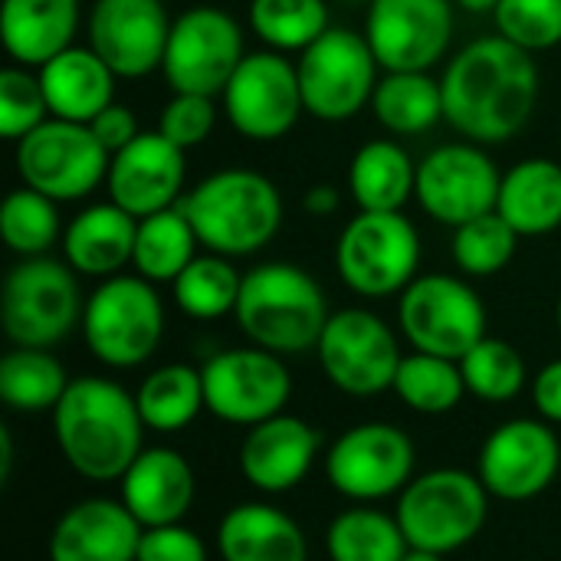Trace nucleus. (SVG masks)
I'll list each match as a JSON object with an SVG mask.
<instances>
[{
	"label": "nucleus",
	"mask_w": 561,
	"mask_h": 561,
	"mask_svg": "<svg viewBox=\"0 0 561 561\" xmlns=\"http://www.w3.org/2000/svg\"><path fill=\"white\" fill-rule=\"evenodd\" d=\"M500 184L503 174L486 148L460 138L421 158L414 197L431 220L454 230L483 214H493L500 204Z\"/></svg>",
	"instance_id": "f3484780"
},
{
	"label": "nucleus",
	"mask_w": 561,
	"mask_h": 561,
	"mask_svg": "<svg viewBox=\"0 0 561 561\" xmlns=\"http://www.w3.org/2000/svg\"><path fill=\"white\" fill-rule=\"evenodd\" d=\"M16 174L26 187L53 197L56 204L85 201L108 178L112 154L82 122L46 118L16 141Z\"/></svg>",
	"instance_id": "9d476101"
},
{
	"label": "nucleus",
	"mask_w": 561,
	"mask_h": 561,
	"mask_svg": "<svg viewBox=\"0 0 561 561\" xmlns=\"http://www.w3.org/2000/svg\"><path fill=\"white\" fill-rule=\"evenodd\" d=\"M233 316L250 345L286 358L312 352L332 312L322 286L302 266L276 260L243 273Z\"/></svg>",
	"instance_id": "20e7f679"
},
{
	"label": "nucleus",
	"mask_w": 561,
	"mask_h": 561,
	"mask_svg": "<svg viewBox=\"0 0 561 561\" xmlns=\"http://www.w3.org/2000/svg\"><path fill=\"white\" fill-rule=\"evenodd\" d=\"M401 561H444V556H434V552H421V549H408V556Z\"/></svg>",
	"instance_id": "603ef678"
},
{
	"label": "nucleus",
	"mask_w": 561,
	"mask_h": 561,
	"mask_svg": "<svg viewBox=\"0 0 561 561\" xmlns=\"http://www.w3.org/2000/svg\"><path fill=\"white\" fill-rule=\"evenodd\" d=\"M556 325H559V335H561V299H559V309H556Z\"/></svg>",
	"instance_id": "864d4df0"
},
{
	"label": "nucleus",
	"mask_w": 561,
	"mask_h": 561,
	"mask_svg": "<svg viewBox=\"0 0 561 561\" xmlns=\"http://www.w3.org/2000/svg\"><path fill=\"white\" fill-rule=\"evenodd\" d=\"M306 115L319 122H348L365 105L381 79V62L371 53L365 33L329 26L309 49L296 56Z\"/></svg>",
	"instance_id": "1a4fd4ad"
},
{
	"label": "nucleus",
	"mask_w": 561,
	"mask_h": 561,
	"mask_svg": "<svg viewBox=\"0 0 561 561\" xmlns=\"http://www.w3.org/2000/svg\"><path fill=\"white\" fill-rule=\"evenodd\" d=\"M519 240L523 237L500 217V210H493V214H483L470 224L454 227L450 253H454V263L463 276L486 279V276L503 273L513 263Z\"/></svg>",
	"instance_id": "a19ab883"
},
{
	"label": "nucleus",
	"mask_w": 561,
	"mask_h": 561,
	"mask_svg": "<svg viewBox=\"0 0 561 561\" xmlns=\"http://www.w3.org/2000/svg\"><path fill=\"white\" fill-rule=\"evenodd\" d=\"M197 480L184 454L174 447H148L118 480V500L141 523V529L174 526L194 506Z\"/></svg>",
	"instance_id": "b1692460"
},
{
	"label": "nucleus",
	"mask_w": 561,
	"mask_h": 561,
	"mask_svg": "<svg viewBox=\"0 0 561 561\" xmlns=\"http://www.w3.org/2000/svg\"><path fill=\"white\" fill-rule=\"evenodd\" d=\"M561 470V444L542 417H516L490 431L480 447L477 477L493 500L529 503L542 496Z\"/></svg>",
	"instance_id": "a211bd4d"
},
{
	"label": "nucleus",
	"mask_w": 561,
	"mask_h": 561,
	"mask_svg": "<svg viewBox=\"0 0 561 561\" xmlns=\"http://www.w3.org/2000/svg\"><path fill=\"white\" fill-rule=\"evenodd\" d=\"M444 122L473 145L513 141L536 115L539 66L533 53L500 33L480 36L450 56L444 76Z\"/></svg>",
	"instance_id": "f257e3e1"
},
{
	"label": "nucleus",
	"mask_w": 561,
	"mask_h": 561,
	"mask_svg": "<svg viewBox=\"0 0 561 561\" xmlns=\"http://www.w3.org/2000/svg\"><path fill=\"white\" fill-rule=\"evenodd\" d=\"M460 371L467 381V394L486 404H506L519 398L529 385V368L519 348L493 335L477 342L460 358Z\"/></svg>",
	"instance_id": "ea45409f"
},
{
	"label": "nucleus",
	"mask_w": 561,
	"mask_h": 561,
	"mask_svg": "<svg viewBox=\"0 0 561 561\" xmlns=\"http://www.w3.org/2000/svg\"><path fill=\"white\" fill-rule=\"evenodd\" d=\"M342 3H371V0H342Z\"/></svg>",
	"instance_id": "5fc2aeb1"
},
{
	"label": "nucleus",
	"mask_w": 561,
	"mask_h": 561,
	"mask_svg": "<svg viewBox=\"0 0 561 561\" xmlns=\"http://www.w3.org/2000/svg\"><path fill=\"white\" fill-rule=\"evenodd\" d=\"M490 500L477 473L457 467L427 470L404 486L394 519L411 549L447 559L483 533Z\"/></svg>",
	"instance_id": "423d86ee"
},
{
	"label": "nucleus",
	"mask_w": 561,
	"mask_h": 561,
	"mask_svg": "<svg viewBox=\"0 0 561 561\" xmlns=\"http://www.w3.org/2000/svg\"><path fill=\"white\" fill-rule=\"evenodd\" d=\"M135 561H207V546L184 523L154 526V529L141 533L138 559Z\"/></svg>",
	"instance_id": "a18cd8bd"
},
{
	"label": "nucleus",
	"mask_w": 561,
	"mask_h": 561,
	"mask_svg": "<svg viewBox=\"0 0 561 561\" xmlns=\"http://www.w3.org/2000/svg\"><path fill=\"white\" fill-rule=\"evenodd\" d=\"M197 247H201V240L181 207L158 210V214L138 220L131 266L148 283L171 286L187 270V263L197 256Z\"/></svg>",
	"instance_id": "72a5a7b5"
},
{
	"label": "nucleus",
	"mask_w": 561,
	"mask_h": 561,
	"mask_svg": "<svg viewBox=\"0 0 561 561\" xmlns=\"http://www.w3.org/2000/svg\"><path fill=\"white\" fill-rule=\"evenodd\" d=\"M371 112L391 138H414L444 122V85L431 72H381Z\"/></svg>",
	"instance_id": "7c9ffc66"
},
{
	"label": "nucleus",
	"mask_w": 561,
	"mask_h": 561,
	"mask_svg": "<svg viewBox=\"0 0 561 561\" xmlns=\"http://www.w3.org/2000/svg\"><path fill=\"white\" fill-rule=\"evenodd\" d=\"M49 115V102L36 69L26 66H3L0 69V135L7 141H20Z\"/></svg>",
	"instance_id": "37998d69"
},
{
	"label": "nucleus",
	"mask_w": 561,
	"mask_h": 561,
	"mask_svg": "<svg viewBox=\"0 0 561 561\" xmlns=\"http://www.w3.org/2000/svg\"><path fill=\"white\" fill-rule=\"evenodd\" d=\"M417 187V161L394 138L365 141L348 164V194L358 210H401Z\"/></svg>",
	"instance_id": "c756f323"
},
{
	"label": "nucleus",
	"mask_w": 561,
	"mask_h": 561,
	"mask_svg": "<svg viewBox=\"0 0 561 561\" xmlns=\"http://www.w3.org/2000/svg\"><path fill=\"white\" fill-rule=\"evenodd\" d=\"M220 561H309L299 523L270 503H240L217 526Z\"/></svg>",
	"instance_id": "bb28decb"
},
{
	"label": "nucleus",
	"mask_w": 561,
	"mask_h": 561,
	"mask_svg": "<svg viewBox=\"0 0 561 561\" xmlns=\"http://www.w3.org/2000/svg\"><path fill=\"white\" fill-rule=\"evenodd\" d=\"M62 362L49 348H20L13 345L0 358V401L16 414L56 411L69 388Z\"/></svg>",
	"instance_id": "473e14b6"
},
{
	"label": "nucleus",
	"mask_w": 561,
	"mask_h": 561,
	"mask_svg": "<svg viewBox=\"0 0 561 561\" xmlns=\"http://www.w3.org/2000/svg\"><path fill=\"white\" fill-rule=\"evenodd\" d=\"M414 440L385 421L348 427L325 454L329 486L352 503H381L401 496L414 480Z\"/></svg>",
	"instance_id": "2eb2a0df"
},
{
	"label": "nucleus",
	"mask_w": 561,
	"mask_h": 561,
	"mask_svg": "<svg viewBox=\"0 0 561 561\" xmlns=\"http://www.w3.org/2000/svg\"><path fill=\"white\" fill-rule=\"evenodd\" d=\"M135 233L138 220L122 210L118 204H92L79 210L62 233V260L79 273L92 279L118 276L125 266H131L135 256Z\"/></svg>",
	"instance_id": "393cba45"
},
{
	"label": "nucleus",
	"mask_w": 561,
	"mask_h": 561,
	"mask_svg": "<svg viewBox=\"0 0 561 561\" xmlns=\"http://www.w3.org/2000/svg\"><path fill=\"white\" fill-rule=\"evenodd\" d=\"M79 329L99 365L115 371L145 365L164 339V302L158 286L138 273L102 279L85 296Z\"/></svg>",
	"instance_id": "39448f33"
},
{
	"label": "nucleus",
	"mask_w": 561,
	"mask_h": 561,
	"mask_svg": "<svg viewBox=\"0 0 561 561\" xmlns=\"http://www.w3.org/2000/svg\"><path fill=\"white\" fill-rule=\"evenodd\" d=\"M533 404L546 424H561V358L539 368V375L529 381Z\"/></svg>",
	"instance_id": "de8ad7c7"
},
{
	"label": "nucleus",
	"mask_w": 561,
	"mask_h": 561,
	"mask_svg": "<svg viewBox=\"0 0 561 561\" xmlns=\"http://www.w3.org/2000/svg\"><path fill=\"white\" fill-rule=\"evenodd\" d=\"M316 355L329 385L348 398H375L391 391L404 358L394 329L378 312L362 306L329 316Z\"/></svg>",
	"instance_id": "f8f14e48"
},
{
	"label": "nucleus",
	"mask_w": 561,
	"mask_h": 561,
	"mask_svg": "<svg viewBox=\"0 0 561 561\" xmlns=\"http://www.w3.org/2000/svg\"><path fill=\"white\" fill-rule=\"evenodd\" d=\"M398 325L414 352L460 362L486 339V306L467 279L424 273L398 296Z\"/></svg>",
	"instance_id": "9b49d317"
},
{
	"label": "nucleus",
	"mask_w": 561,
	"mask_h": 561,
	"mask_svg": "<svg viewBox=\"0 0 561 561\" xmlns=\"http://www.w3.org/2000/svg\"><path fill=\"white\" fill-rule=\"evenodd\" d=\"M391 391L408 411L424 417H440L460 408V401L467 398V381L460 362L427 352H411L401 358Z\"/></svg>",
	"instance_id": "e433bc0d"
},
{
	"label": "nucleus",
	"mask_w": 561,
	"mask_h": 561,
	"mask_svg": "<svg viewBox=\"0 0 561 561\" xmlns=\"http://www.w3.org/2000/svg\"><path fill=\"white\" fill-rule=\"evenodd\" d=\"M496 33L526 53L561 46V0H500Z\"/></svg>",
	"instance_id": "79ce46f5"
},
{
	"label": "nucleus",
	"mask_w": 561,
	"mask_h": 561,
	"mask_svg": "<svg viewBox=\"0 0 561 561\" xmlns=\"http://www.w3.org/2000/svg\"><path fill=\"white\" fill-rule=\"evenodd\" d=\"M164 3H168V0H164Z\"/></svg>",
	"instance_id": "4d7b16f0"
},
{
	"label": "nucleus",
	"mask_w": 561,
	"mask_h": 561,
	"mask_svg": "<svg viewBox=\"0 0 561 561\" xmlns=\"http://www.w3.org/2000/svg\"><path fill=\"white\" fill-rule=\"evenodd\" d=\"M79 3H95V0H79Z\"/></svg>",
	"instance_id": "6e6d98bb"
},
{
	"label": "nucleus",
	"mask_w": 561,
	"mask_h": 561,
	"mask_svg": "<svg viewBox=\"0 0 561 561\" xmlns=\"http://www.w3.org/2000/svg\"><path fill=\"white\" fill-rule=\"evenodd\" d=\"M141 523L122 500H82L49 533V561H135Z\"/></svg>",
	"instance_id": "5701e85b"
},
{
	"label": "nucleus",
	"mask_w": 561,
	"mask_h": 561,
	"mask_svg": "<svg viewBox=\"0 0 561 561\" xmlns=\"http://www.w3.org/2000/svg\"><path fill=\"white\" fill-rule=\"evenodd\" d=\"M247 23L266 49L286 56H299L332 26L325 0H250Z\"/></svg>",
	"instance_id": "4c0bfd02"
},
{
	"label": "nucleus",
	"mask_w": 561,
	"mask_h": 561,
	"mask_svg": "<svg viewBox=\"0 0 561 561\" xmlns=\"http://www.w3.org/2000/svg\"><path fill=\"white\" fill-rule=\"evenodd\" d=\"M220 112L247 141L286 138L306 115L296 62L276 49L247 53L220 92Z\"/></svg>",
	"instance_id": "ddd939ff"
},
{
	"label": "nucleus",
	"mask_w": 561,
	"mask_h": 561,
	"mask_svg": "<svg viewBox=\"0 0 561 561\" xmlns=\"http://www.w3.org/2000/svg\"><path fill=\"white\" fill-rule=\"evenodd\" d=\"M178 207L201 247L230 260L260 253L283 227V194L253 168H224L201 178Z\"/></svg>",
	"instance_id": "7ed1b4c3"
},
{
	"label": "nucleus",
	"mask_w": 561,
	"mask_h": 561,
	"mask_svg": "<svg viewBox=\"0 0 561 561\" xmlns=\"http://www.w3.org/2000/svg\"><path fill=\"white\" fill-rule=\"evenodd\" d=\"M454 3L467 13H496L500 7V0H454Z\"/></svg>",
	"instance_id": "3c124183"
},
{
	"label": "nucleus",
	"mask_w": 561,
	"mask_h": 561,
	"mask_svg": "<svg viewBox=\"0 0 561 561\" xmlns=\"http://www.w3.org/2000/svg\"><path fill=\"white\" fill-rule=\"evenodd\" d=\"M243 273L233 266L230 256L220 253H197L187 270L171 283L174 306L197 322H217L233 316L240 299Z\"/></svg>",
	"instance_id": "c9c22d12"
},
{
	"label": "nucleus",
	"mask_w": 561,
	"mask_h": 561,
	"mask_svg": "<svg viewBox=\"0 0 561 561\" xmlns=\"http://www.w3.org/2000/svg\"><path fill=\"white\" fill-rule=\"evenodd\" d=\"M49 115L66 122L89 125L102 108L115 102V72L105 66V59L92 46H69L59 56H53L46 66L36 69Z\"/></svg>",
	"instance_id": "cd10ccee"
},
{
	"label": "nucleus",
	"mask_w": 561,
	"mask_h": 561,
	"mask_svg": "<svg viewBox=\"0 0 561 561\" xmlns=\"http://www.w3.org/2000/svg\"><path fill=\"white\" fill-rule=\"evenodd\" d=\"M187 184L184 148L168 141L158 128L141 131L131 145L112 154L108 161V201L128 210L135 220L181 204Z\"/></svg>",
	"instance_id": "412c9836"
},
{
	"label": "nucleus",
	"mask_w": 561,
	"mask_h": 561,
	"mask_svg": "<svg viewBox=\"0 0 561 561\" xmlns=\"http://www.w3.org/2000/svg\"><path fill=\"white\" fill-rule=\"evenodd\" d=\"M217 99L214 95H194V92H174L168 105L158 115V131L174 141L178 148L191 151L204 145L217 128Z\"/></svg>",
	"instance_id": "c03bdc74"
},
{
	"label": "nucleus",
	"mask_w": 561,
	"mask_h": 561,
	"mask_svg": "<svg viewBox=\"0 0 561 561\" xmlns=\"http://www.w3.org/2000/svg\"><path fill=\"white\" fill-rule=\"evenodd\" d=\"M82 309L79 273L53 256L20 260L0 289V325L10 345L20 348L59 345L82 322Z\"/></svg>",
	"instance_id": "0eeeda50"
},
{
	"label": "nucleus",
	"mask_w": 561,
	"mask_h": 561,
	"mask_svg": "<svg viewBox=\"0 0 561 561\" xmlns=\"http://www.w3.org/2000/svg\"><path fill=\"white\" fill-rule=\"evenodd\" d=\"M243 56H247L243 30L227 10L191 7L171 23L161 72L171 92L220 99Z\"/></svg>",
	"instance_id": "dca6fc26"
},
{
	"label": "nucleus",
	"mask_w": 561,
	"mask_h": 561,
	"mask_svg": "<svg viewBox=\"0 0 561 561\" xmlns=\"http://www.w3.org/2000/svg\"><path fill=\"white\" fill-rule=\"evenodd\" d=\"M421 266L417 227L401 210H358L335 243V270L362 299L401 296Z\"/></svg>",
	"instance_id": "6e6552de"
},
{
	"label": "nucleus",
	"mask_w": 561,
	"mask_h": 561,
	"mask_svg": "<svg viewBox=\"0 0 561 561\" xmlns=\"http://www.w3.org/2000/svg\"><path fill=\"white\" fill-rule=\"evenodd\" d=\"M342 207V191L335 184H312L306 194H302V210L312 214V217H332L335 210Z\"/></svg>",
	"instance_id": "09e8293b"
},
{
	"label": "nucleus",
	"mask_w": 561,
	"mask_h": 561,
	"mask_svg": "<svg viewBox=\"0 0 561 561\" xmlns=\"http://www.w3.org/2000/svg\"><path fill=\"white\" fill-rule=\"evenodd\" d=\"M89 128H92V135L102 141V148H105L108 154L122 151L125 145H131V141L141 135L135 112H131L128 105H122V102H112L108 108H102V112L89 122Z\"/></svg>",
	"instance_id": "49530a36"
},
{
	"label": "nucleus",
	"mask_w": 561,
	"mask_h": 561,
	"mask_svg": "<svg viewBox=\"0 0 561 561\" xmlns=\"http://www.w3.org/2000/svg\"><path fill=\"white\" fill-rule=\"evenodd\" d=\"M145 431L135 394L102 375L72 378L53 411V434L66 467L92 483H118L145 450Z\"/></svg>",
	"instance_id": "f03ea898"
},
{
	"label": "nucleus",
	"mask_w": 561,
	"mask_h": 561,
	"mask_svg": "<svg viewBox=\"0 0 561 561\" xmlns=\"http://www.w3.org/2000/svg\"><path fill=\"white\" fill-rule=\"evenodd\" d=\"M319 444V431L309 421L283 411L256 427H247L237 463L253 490L283 496L309 477Z\"/></svg>",
	"instance_id": "4be33fe9"
},
{
	"label": "nucleus",
	"mask_w": 561,
	"mask_h": 561,
	"mask_svg": "<svg viewBox=\"0 0 561 561\" xmlns=\"http://www.w3.org/2000/svg\"><path fill=\"white\" fill-rule=\"evenodd\" d=\"M408 549L398 519L368 503L339 513L325 529L329 561H401Z\"/></svg>",
	"instance_id": "f704fd0d"
},
{
	"label": "nucleus",
	"mask_w": 561,
	"mask_h": 561,
	"mask_svg": "<svg viewBox=\"0 0 561 561\" xmlns=\"http://www.w3.org/2000/svg\"><path fill=\"white\" fill-rule=\"evenodd\" d=\"M207 411L233 427H256L286 411L293 375L283 355L260 345L224 348L201 365Z\"/></svg>",
	"instance_id": "4468645a"
},
{
	"label": "nucleus",
	"mask_w": 561,
	"mask_h": 561,
	"mask_svg": "<svg viewBox=\"0 0 561 561\" xmlns=\"http://www.w3.org/2000/svg\"><path fill=\"white\" fill-rule=\"evenodd\" d=\"M365 39L385 72H431L454 39V0H371Z\"/></svg>",
	"instance_id": "6ab92c4d"
},
{
	"label": "nucleus",
	"mask_w": 561,
	"mask_h": 561,
	"mask_svg": "<svg viewBox=\"0 0 561 561\" xmlns=\"http://www.w3.org/2000/svg\"><path fill=\"white\" fill-rule=\"evenodd\" d=\"M138 414L148 431L158 434H174L184 431L197 421L201 411H207V394H204V375L201 368L171 362L145 375V381L135 391Z\"/></svg>",
	"instance_id": "2f4dec72"
},
{
	"label": "nucleus",
	"mask_w": 561,
	"mask_h": 561,
	"mask_svg": "<svg viewBox=\"0 0 561 561\" xmlns=\"http://www.w3.org/2000/svg\"><path fill=\"white\" fill-rule=\"evenodd\" d=\"M79 0H3L0 39L16 66L39 69L76 46Z\"/></svg>",
	"instance_id": "a878e982"
},
{
	"label": "nucleus",
	"mask_w": 561,
	"mask_h": 561,
	"mask_svg": "<svg viewBox=\"0 0 561 561\" xmlns=\"http://www.w3.org/2000/svg\"><path fill=\"white\" fill-rule=\"evenodd\" d=\"M10 467H13V440H10V431L0 427V483L10 480Z\"/></svg>",
	"instance_id": "8fccbe9b"
},
{
	"label": "nucleus",
	"mask_w": 561,
	"mask_h": 561,
	"mask_svg": "<svg viewBox=\"0 0 561 561\" xmlns=\"http://www.w3.org/2000/svg\"><path fill=\"white\" fill-rule=\"evenodd\" d=\"M171 23L164 0H95L85 20V46L118 79H145L164 62Z\"/></svg>",
	"instance_id": "aec40b11"
},
{
	"label": "nucleus",
	"mask_w": 561,
	"mask_h": 561,
	"mask_svg": "<svg viewBox=\"0 0 561 561\" xmlns=\"http://www.w3.org/2000/svg\"><path fill=\"white\" fill-rule=\"evenodd\" d=\"M500 217L519 237H546L561 227V164L552 158H526L503 174Z\"/></svg>",
	"instance_id": "c85d7f7f"
},
{
	"label": "nucleus",
	"mask_w": 561,
	"mask_h": 561,
	"mask_svg": "<svg viewBox=\"0 0 561 561\" xmlns=\"http://www.w3.org/2000/svg\"><path fill=\"white\" fill-rule=\"evenodd\" d=\"M62 217L59 204L33 187H16L3 197L0 207V237L7 250H13L20 260L26 256H49L56 243H62Z\"/></svg>",
	"instance_id": "58836bf2"
}]
</instances>
